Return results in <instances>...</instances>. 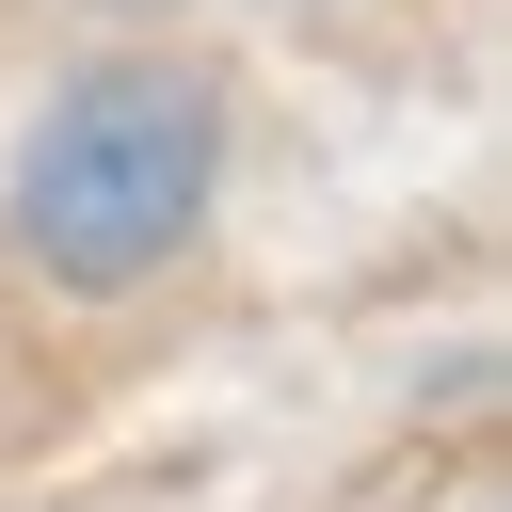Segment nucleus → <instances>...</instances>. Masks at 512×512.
<instances>
[{
  "label": "nucleus",
  "instance_id": "f257e3e1",
  "mask_svg": "<svg viewBox=\"0 0 512 512\" xmlns=\"http://www.w3.org/2000/svg\"><path fill=\"white\" fill-rule=\"evenodd\" d=\"M208 176H224V80L192 48H112L16 144V256L48 288H144L208 224Z\"/></svg>",
  "mask_w": 512,
  "mask_h": 512
},
{
  "label": "nucleus",
  "instance_id": "f03ea898",
  "mask_svg": "<svg viewBox=\"0 0 512 512\" xmlns=\"http://www.w3.org/2000/svg\"><path fill=\"white\" fill-rule=\"evenodd\" d=\"M96 16H160V0H96Z\"/></svg>",
  "mask_w": 512,
  "mask_h": 512
}]
</instances>
